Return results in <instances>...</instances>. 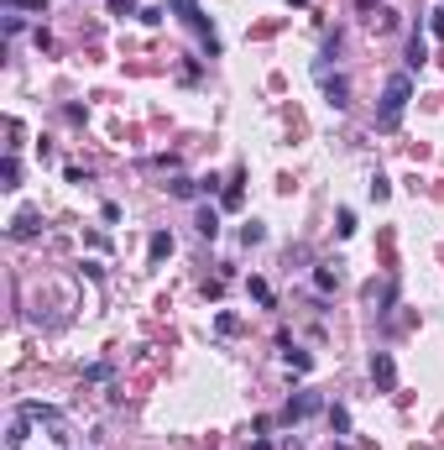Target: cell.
I'll return each instance as SVG.
<instances>
[{
	"instance_id": "cell-8",
	"label": "cell",
	"mask_w": 444,
	"mask_h": 450,
	"mask_svg": "<svg viewBox=\"0 0 444 450\" xmlns=\"http://www.w3.org/2000/svg\"><path fill=\"white\" fill-rule=\"evenodd\" d=\"M26 424H32V419H26L21 408H16V414H11V424H6V450H21V445H26Z\"/></svg>"
},
{
	"instance_id": "cell-7",
	"label": "cell",
	"mask_w": 444,
	"mask_h": 450,
	"mask_svg": "<svg viewBox=\"0 0 444 450\" xmlns=\"http://www.w3.org/2000/svg\"><path fill=\"white\" fill-rule=\"evenodd\" d=\"M37 231H42V215H37V210H21V215L11 220V236H16V241H32Z\"/></svg>"
},
{
	"instance_id": "cell-4",
	"label": "cell",
	"mask_w": 444,
	"mask_h": 450,
	"mask_svg": "<svg viewBox=\"0 0 444 450\" xmlns=\"http://www.w3.org/2000/svg\"><path fill=\"white\" fill-rule=\"evenodd\" d=\"M319 79H324V100H329V105H335V110H345V105H351V79H340V73H335V79H329V69H324V63H319Z\"/></svg>"
},
{
	"instance_id": "cell-12",
	"label": "cell",
	"mask_w": 444,
	"mask_h": 450,
	"mask_svg": "<svg viewBox=\"0 0 444 450\" xmlns=\"http://www.w3.org/2000/svg\"><path fill=\"white\" fill-rule=\"evenodd\" d=\"M423 58H429V42H423V37L413 32V37H408V69H418Z\"/></svg>"
},
{
	"instance_id": "cell-9",
	"label": "cell",
	"mask_w": 444,
	"mask_h": 450,
	"mask_svg": "<svg viewBox=\"0 0 444 450\" xmlns=\"http://www.w3.org/2000/svg\"><path fill=\"white\" fill-rule=\"evenodd\" d=\"M167 251H173V236H167V231H157V236L147 241V257H152V262H163Z\"/></svg>"
},
{
	"instance_id": "cell-20",
	"label": "cell",
	"mask_w": 444,
	"mask_h": 450,
	"mask_svg": "<svg viewBox=\"0 0 444 450\" xmlns=\"http://www.w3.org/2000/svg\"><path fill=\"white\" fill-rule=\"evenodd\" d=\"M110 11L115 16H136V0H110Z\"/></svg>"
},
{
	"instance_id": "cell-10",
	"label": "cell",
	"mask_w": 444,
	"mask_h": 450,
	"mask_svg": "<svg viewBox=\"0 0 444 450\" xmlns=\"http://www.w3.org/2000/svg\"><path fill=\"white\" fill-rule=\"evenodd\" d=\"M314 288H319V294H335V288H340V273H335V267H314Z\"/></svg>"
},
{
	"instance_id": "cell-1",
	"label": "cell",
	"mask_w": 444,
	"mask_h": 450,
	"mask_svg": "<svg viewBox=\"0 0 444 450\" xmlns=\"http://www.w3.org/2000/svg\"><path fill=\"white\" fill-rule=\"evenodd\" d=\"M408 100H413V79H408V73H392V79H387V89H382L376 126H382V131H398V120H403V110H408Z\"/></svg>"
},
{
	"instance_id": "cell-19",
	"label": "cell",
	"mask_w": 444,
	"mask_h": 450,
	"mask_svg": "<svg viewBox=\"0 0 444 450\" xmlns=\"http://www.w3.org/2000/svg\"><path fill=\"white\" fill-rule=\"evenodd\" d=\"M214 330H220V335H235V330H241V320H235V314H220V320H214Z\"/></svg>"
},
{
	"instance_id": "cell-21",
	"label": "cell",
	"mask_w": 444,
	"mask_h": 450,
	"mask_svg": "<svg viewBox=\"0 0 444 450\" xmlns=\"http://www.w3.org/2000/svg\"><path fill=\"white\" fill-rule=\"evenodd\" d=\"M429 32H434V37H444V6H439L434 16H429Z\"/></svg>"
},
{
	"instance_id": "cell-15",
	"label": "cell",
	"mask_w": 444,
	"mask_h": 450,
	"mask_svg": "<svg viewBox=\"0 0 444 450\" xmlns=\"http://www.w3.org/2000/svg\"><path fill=\"white\" fill-rule=\"evenodd\" d=\"M173 194H178V199H194V194H199V183H194V178H173Z\"/></svg>"
},
{
	"instance_id": "cell-13",
	"label": "cell",
	"mask_w": 444,
	"mask_h": 450,
	"mask_svg": "<svg viewBox=\"0 0 444 450\" xmlns=\"http://www.w3.org/2000/svg\"><path fill=\"white\" fill-rule=\"evenodd\" d=\"M199 236H220V215H214V210H199Z\"/></svg>"
},
{
	"instance_id": "cell-6",
	"label": "cell",
	"mask_w": 444,
	"mask_h": 450,
	"mask_svg": "<svg viewBox=\"0 0 444 450\" xmlns=\"http://www.w3.org/2000/svg\"><path fill=\"white\" fill-rule=\"evenodd\" d=\"M371 382H376L382 393L398 388V367H392V356H387V351H376V356H371Z\"/></svg>"
},
{
	"instance_id": "cell-14",
	"label": "cell",
	"mask_w": 444,
	"mask_h": 450,
	"mask_svg": "<svg viewBox=\"0 0 444 450\" xmlns=\"http://www.w3.org/2000/svg\"><path fill=\"white\" fill-rule=\"evenodd\" d=\"M241 241H246V246H257V241H267V225H261V220H251V225L241 231Z\"/></svg>"
},
{
	"instance_id": "cell-17",
	"label": "cell",
	"mask_w": 444,
	"mask_h": 450,
	"mask_svg": "<svg viewBox=\"0 0 444 450\" xmlns=\"http://www.w3.org/2000/svg\"><path fill=\"white\" fill-rule=\"evenodd\" d=\"M6 6H11V11H42L47 16V0H6Z\"/></svg>"
},
{
	"instance_id": "cell-16",
	"label": "cell",
	"mask_w": 444,
	"mask_h": 450,
	"mask_svg": "<svg viewBox=\"0 0 444 450\" xmlns=\"http://www.w3.org/2000/svg\"><path fill=\"white\" fill-rule=\"evenodd\" d=\"M251 298H257V304H267V309H272V288L261 283V278H251Z\"/></svg>"
},
{
	"instance_id": "cell-11",
	"label": "cell",
	"mask_w": 444,
	"mask_h": 450,
	"mask_svg": "<svg viewBox=\"0 0 444 450\" xmlns=\"http://www.w3.org/2000/svg\"><path fill=\"white\" fill-rule=\"evenodd\" d=\"M21 183V163H16V152L6 157V168H0V189H16Z\"/></svg>"
},
{
	"instance_id": "cell-3",
	"label": "cell",
	"mask_w": 444,
	"mask_h": 450,
	"mask_svg": "<svg viewBox=\"0 0 444 450\" xmlns=\"http://www.w3.org/2000/svg\"><path fill=\"white\" fill-rule=\"evenodd\" d=\"M21 414L32 419L37 429H53V435H63V429H68V419H63V408H47V403H21Z\"/></svg>"
},
{
	"instance_id": "cell-18",
	"label": "cell",
	"mask_w": 444,
	"mask_h": 450,
	"mask_svg": "<svg viewBox=\"0 0 444 450\" xmlns=\"http://www.w3.org/2000/svg\"><path fill=\"white\" fill-rule=\"evenodd\" d=\"M329 424H335V435H345V429H351V414H345V408H329Z\"/></svg>"
},
{
	"instance_id": "cell-22",
	"label": "cell",
	"mask_w": 444,
	"mask_h": 450,
	"mask_svg": "<svg viewBox=\"0 0 444 450\" xmlns=\"http://www.w3.org/2000/svg\"><path fill=\"white\" fill-rule=\"evenodd\" d=\"M355 6H361V11H376V6H382V0H355Z\"/></svg>"
},
{
	"instance_id": "cell-5",
	"label": "cell",
	"mask_w": 444,
	"mask_h": 450,
	"mask_svg": "<svg viewBox=\"0 0 444 450\" xmlns=\"http://www.w3.org/2000/svg\"><path fill=\"white\" fill-rule=\"evenodd\" d=\"M319 408H324V403H319V393H293L288 408H282V419H288V424H298V419L319 414Z\"/></svg>"
},
{
	"instance_id": "cell-2",
	"label": "cell",
	"mask_w": 444,
	"mask_h": 450,
	"mask_svg": "<svg viewBox=\"0 0 444 450\" xmlns=\"http://www.w3.org/2000/svg\"><path fill=\"white\" fill-rule=\"evenodd\" d=\"M167 11H178V16H183V21L194 26V32H199V42H204V48H210V53H220V37H214V26L204 21L199 0H167Z\"/></svg>"
}]
</instances>
